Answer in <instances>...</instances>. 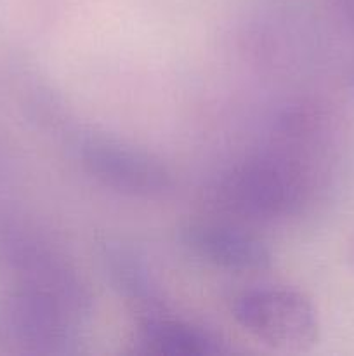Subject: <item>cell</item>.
Segmentation results:
<instances>
[{
	"label": "cell",
	"mask_w": 354,
	"mask_h": 356,
	"mask_svg": "<svg viewBox=\"0 0 354 356\" xmlns=\"http://www.w3.org/2000/svg\"><path fill=\"white\" fill-rule=\"evenodd\" d=\"M179 238L193 256L212 266L238 273H257L271 266L269 249L257 236L214 221H193L180 228Z\"/></svg>",
	"instance_id": "4"
},
{
	"label": "cell",
	"mask_w": 354,
	"mask_h": 356,
	"mask_svg": "<svg viewBox=\"0 0 354 356\" xmlns=\"http://www.w3.org/2000/svg\"><path fill=\"white\" fill-rule=\"evenodd\" d=\"M235 320L278 351H305L318 339V315L307 296L290 287H255L233 302Z\"/></svg>",
	"instance_id": "2"
},
{
	"label": "cell",
	"mask_w": 354,
	"mask_h": 356,
	"mask_svg": "<svg viewBox=\"0 0 354 356\" xmlns=\"http://www.w3.org/2000/svg\"><path fill=\"white\" fill-rule=\"evenodd\" d=\"M110 271L113 275L118 287L134 301L142 302L149 308L153 301H156L155 289L149 285L148 275L142 264L137 263L135 256L127 249H110L106 254Z\"/></svg>",
	"instance_id": "6"
},
{
	"label": "cell",
	"mask_w": 354,
	"mask_h": 356,
	"mask_svg": "<svg viewBox=\"0 0 354 356\" xmlns=\"http://www.w3.org/2000/svg\"><path fill=\"white\" fill-rule=\"evenodd\" d=\"M135 343L142 353L163 356H205L228 351L226 343L210 330L163 315L142 318Z\"/></svg>",
	"instance_id": "5"
},
{
	"label": "cell",
	"mask_w": 354,
	"mask_h": 356,
	"mask_svg": "<svg viewBox=\"0 0 354 356\" xmlns=\"http://www.w3.org/2000/svg\"><path fill=\"white\" fill-rule=\"evenodd\" d=\"M80 156L87 172L104 186L132 197H158L172 188V174L155 155L108 138H89Z\"/></svg>",
	"instance_id": "3"
},
{
	"label": "cell",
	"mask_w": 354,
	"mask_h": 356,
	"mask_svg": "<svg viewBox=\"0 0 354 356\" xmlns=\"http://www.w3.org/2000/svg\"><path fill=\"white\" fill-rule=\"evenodd\" d=\"M351 257H353V263H354V243H353V252H351Z\"/></svg>",
	"instance_id": "7"
},
{
	"label": "cell",
	"mask_w": 354,
	"mask_h": 356,
	"mask_svg": "<svg viewBox=\"0 0 354 356\" xmlns=\"http://www.w3.org/2000/svg\"><path fill=\"white\" fill-rule=\"evenodd\" d=\"M302 163L287 153L246 159L224 174L217 186L222 209L252 221H274L295 214L307 197Z\"/></svg>",
	"instance_id": "1"
}]
</instances>
